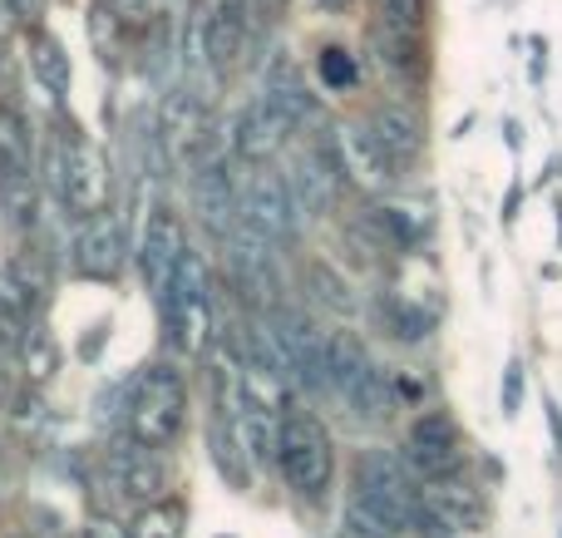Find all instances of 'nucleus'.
I'll use <instances>...</instances> for the list:
<instances>
[{
    "instance_id": "f257e3e1",
    "label": "nucleus",
    "mask_w": 562,
    "mask_h": 538,
    "mask_svg": "<svg viewBox=\"0 0 562 538\" xmlns=\"http://www.w3.org/2000/svg\"><path fill=\"white\" fill-rule=\"evenodd\" d=\"M188 425V376L173 361H148L124 385V435L138 445H168Z\"/></svg>"
},
{
    "instance_id": "f03ea898",
    "label": "nucleus",
    "mask_w": 562,
    "mask_h": 538,
    "mask_svg": "<svg viewBox=\"0 0 562 538\" xmlns=\"http://www.w3.org/2000/svg\"><path fill=\"white\" fill-rule=\"evenodd\" d=\"M277 474L296 500H321L336 480V440L316 411L286 405L277 421Z\"/></svg>"
},
{
    "instance_id": "7ed1b4c3",
    "label": "nucleus",
    "mask_w": 562,
    "mask_h": 538,
    "mask_svg": "<svg viewBox=\"0 0 562 538\" xmlns=\"http://www.w3.org/2000/svg\"><path fill=\"white\" fill-rule=\"evenodd\" d=\"M49 178H55L59 203H65L75 217L109 213V198H114V173H109V158L89 144L85 128H79L75 119H65V124H59L55 168H49Z\"/></svg>"
},
{
    "instance_id": "20e7f679",
    "label": "nucleus",
    "mask_w": 562,
    "mask_h": 538,
    "mask_svg": "<svg viewBox=\"0 0 562 538\" xmlns=\"http://www.w3.org/2000/svg\"><path fill=\"white\" fill-rule=\"evenodd\" d=\"M158 312H164V332H168V341H173V351L188 356V361H203L217 336V312H213L207 267H203V257H198V247H188L183 267H178L168 296L158 302Z\"/></svg>"
},
{
    "instance_id": "39448f33",
    "label": "nucleus",
    "mask_w": 562,
    "mask_h": 538,
    "mask_svg": "<svg viewBox=\"0 0 562 538\" xmlns=\"http://www.w3.org/2000/svg\"><path fill=\"white\" fill-rule=\"evenodd\" d=\"M419 490H425V484L409 474L405 455L370 450L356 460V500H366L375 514H385L400 534H409V524H415Z\"/></svg>"
},
{
    "instance_id": "423d86ee",
    "label": "nucleus",
    "mask_w": 562,
    "mask_h": 538,
    "mask_svg": "<svg viewBox=\"0 0 562 538\" xmlns=\"http://www.w3.org/2000/svg\"><path fill=\"white\" fill-rule=\"evenodd\" d=\"M158 144L178 168H198L213 154V109L198 89H168L158 104Z\"/></svg>"
},
{
    "instance_id": "0eeeda50",
    "label": "nucleus",
    "mask_w": 562,
    "mask_h": 538,
    "mask_svg": "<svg viewBox=\"0 0 562 538\" xmlns=\"http://www.w3.org/2000/svg\"><path fill=\"white\" fill-rule=\"evenodd\" d=\"M227 277H233L237 296L247 302V312H277L281 306V272H277V243H267L257 227L237 223L233 237L223 243Z\"/></svg>"
},
{
    "instance_id": "6e6552de",
    "label": "nucleus",
    "mask_w": 562,
    "mask_h": 538,
    "mask_svg": "<svg viewBox=\"0 0 562 538\" xmlns=\"http://www.w3.org/2000/svg\"><path fill=\"white\" fill-rule=\"evenodd\" d=\"M237 223H247V227H257V233L267 237V243H277V247H291L296 243V233H301V208H296V198H291V183H286V173H272V168H257V173H247V183H243V217Z\"/></svg>"
},
{
    "instance_id": "1a4fd4ad",
    "label": "nucleus",
    "mask_w": 562,
    "mask_h": 538,
    "mask_svg": "<svg viewBox=\"0 0 562 538\" xmlns=\"http://www.w3.org/2000/svg\"><path fill=\"white\" fill-rule=\"evenodd\" d=\"M286 183H291V198H296L301 217H336L346 173H340L336 154H330V138H316V144L291 154Z\"/></svg>"
},
{
    "instance_id": "9d476101",
    "label": "nucleus",
    "mask_w": 562,
    "mask_h": 538,
    "mask_svg": "<svg viewBox=\"0 0 562 538\" xmlns=\"http://www.w3.org/2000/svg\"><path fill=\"white\" fill-rule=\"evenodd\" d=\"M104 474L119 500H128L134 509L164 500V494L173 490V464H168V455L158 450V445H138V440L114 445V450L104 455Z\"/></svg>"
},
{
    "instance_id": "9b49d317",
    "label": "nucleus",
    "mask_w": 562,
    "mask_h": 538,
    "mask_svg": "<svg viewBox=\"0 0 562 538\" xmlns=\"http://www.w3.org/2000/svg\"><path fill=\"white\" fill-rule=\"evenodd\" d=\"M188 227H183V217L173 213V208H154L148 213V223H144V233H138V272H144V287L154 292V302H164L168 296V287H173V277H178V267H183V257H188Z\"/></svg>"
},
{
    "instance_id": "f8f14e48",
    "label": "nucleus",
    "mask_w": 562,
    "mask_h": 538,
    "mask_svg": "<svg viewBox=\"0 0 562 538\" xmlns=\"http://www.w3.org/2000/svg\"><path fill=\"white\" fill-rule=\"evenodd\" d=\"M267 316H272V326L281 332V346H286V356H291V381H296L306 395H326L330 391L326 332H316V322H311L306 312H296V306H286V302Z\"/></svg>"
},
{
    "instance_id": "ddd939ff",
    "label": "nucleus",
    "mask_w": 562,
    "mask_h": 538,
    "mask_svg": "<svg viewBox=\"0 0 562 538\" xmlns=\"http://www.w3.org/2000/svg\"><path fill=\"white\" fill-rule=\"evenodd\" d=\"M114 213V208H109ZM79 217V233L69 243V267L89 282H119L128 267V243H124V223L119 217Z\"/></svg>"
},
{
    "instance_id": "4468645a",
    "label": "nucleus",
    "mask_w": 562,
    "mask_h": 538,
    "mask_svg": "<svg viewBox=\"0 0 562 538\" xmlns=\"http://www.w3.org/2000/svg\"><path fill=\"white\" fill-rule=\"evenodd\" d=\"M193 213H198V223L207 227L213 243L233 237L237 217H243V183L233 178V164H227L223 154L193 168Z\"/></svg>"
},
{
    "instance_id": "2eb2a0df",
    "label": "nucleus",
    "mask_w": 562,
    "mask_h": 538,
    "mask_svg": "<svg viewBox=\"0 0 562 538\" xmlns=\"http://www.w3.org/2000/svg\"><path fill=\"white\" fill-rule=\"evenodd\" d=\"M330 154H336L340 173H346V183L356 188V193H385L390 183L400 178V168L385 158V148L370 138L366 124H336L330 128Z\"/></svg>"
},
{
    "instance_id": "dca6fc26",
    "label": "nucleus",
    "mask_w": 562,
    "mask_h": 538,
    "mask_svg": "<svg viewBox=\"0 0 562 538\" xmlns=\"http://www.w3.org/2000/svg\"><path fill=\"white\" fill-rule=\"evenodd\" d=\"M252 40V0H213L203 15V59L213 75L243 65Z\"/></svg>"
},
{
    "instance_id": "f3484780",
    "label": "nucleus",
    "mask_w": 562,
    "mask_h": 538,
    "mask_svg": "<svg viewBox=\"0 0 562 538\" xmlns=\"http://www.w3.org/2000/svg\"><path fill=\"white\" fill-rule=\"evenodd\" d=\"M291 134H296V124H291L272 99L262 94V99H252V104L233 119V154L243 158V164L262 168V164H272L281 148L291 144Z\"/></svg>"
},
{
    "instance_id": "a211bd4d",
    "label": "nucleus",
    "mask_w": 562,
    "mask_h": 538,
    "mask_svg": "<svg viewBox=\"0 0 562 538\" xmlns=\"http://www.w3.org/2000/svg\"><path fill=\"white\" fill-rule=\"evenodd\" d=\"M366 128L395 168H415L419 154H425V119L409 104H375L366 114Z\"/></svg>"
},
{
    "instance_id": "6ab92c4d",
    "label": "nucleus",
    "mask_w": 562,
    "mask_h": 538,
    "mask_svg": "<svg viewBox=\"0 0 562 538\" xmlns=\"http://www.w3.org/2000/svg\"><path fill=\"white\" fill-rule=\"evenodd\" d=\"M262 94L272 99V104H277L296 128L321 124V104H316V94L306 89V79L296 75V65H291L286 55H277V59H272V69H267V79H262Z\"/></svg>"
},
{
    "instance_id": "aec40b11",
    "label": "nucleus",
    "mask_w": 562,
    "mask_h": 538,
    "mask_svg": "<svg viewBox=\"0 0 562 538\" xmlns=\"http://www.w3.org/2000/svg\"><path fill=\"white\" fill-rule=\"evenodd\" d=\"M419 500H425L429 509H435L439 519H445L454 534L479 529V524H484V494H479L474 484H464L459 474H449V480L425 484V490H419Z\"/></svg>"
},
{
    "instance_id": "412c9836",
    "label": "nucleus",
    "mask_w": 562,
    "mask_h": 538,
    "mask_svg": "<svg viewBox=\"0 0 562 538\" xmlns=\"http://www.w3.org/2000/svg\"><path fill=\"white\" fill-rule=\"evenodd\" d=\"M346 405L356 411L360 425H385L390 415H395V405H400V385L390 381L380 366H370V371L346 391Z\"/></svg>"
},
{
    "instance_id": "4be33fe9",
    "label": "nucleus",
    "mask_w": 562,
    "mask_h": 538,
    "mask_svg": "<svg viewBox=\"0 0 562 538\" xmlns=\"http://www.w3.org/2000/svg\"><path fill=\"white\" fill-rule=\"evenodd\" d=\"M15 366H20V381L35 385V391H45L59 376V341L49 336L45 322H35L25 332V341H20V351H15Z\"/></svg>"
},
{
    "instance_id": "5701e85b",
    "label": "nucleus",
    "mask_w": 562,
    "mask_h": 538,
    "mask_svg": "<svg viewBox=\"0 0 562 538\" xmlns=\"http://www.w3.org/2000/svg\"><path fill=\"white\" fill-rule=\"evenodd\" d=\"M0 213L10 233L30 237L40 227V183L35 173H0Z\"/></svg>"
},
{
    "instance_id": "b1692460",
    "label": "nucleus",
    "mask_w": 562,
    "mask_h": 538,
    "mask_svg": "<svg viewBox=\"0 0 562 538\" xmlns=\"http://www.w3.org/2000/svg\"><path fill=\"white\" fill-rule=\"evenodd\" d=\"M405 464H409V474H415L419 484H435V480H449V474H464V464H469V455H464V445H419V440H405Z\"/></svg>"
},
{
    "instance_id": "393cba45",
    "label": "nucleus",
    "mask_w": 562,
    "mask_h": 538,
    "mask_svg": "<svg viewBox=\"0 0 562 538\" xmlns=\"http://www.w3.org/2000/svg\"><path fill=\"white\" fill-rule=\"evenodd\" d=\"M128 538H188V504L178 494L138 504L134 519H128Z\"/></svg>"
},
{
    "instance_id": "a878e982",
    "label": "nucleus",
    "mask_w": 562,
    "mask_h": 538,
    "mask_svg": "<svg viewBox=\"0 0 562 538\" xmlns=\"http://www.w3.org/2000/svg\"><path fill=\"white\" fill-rule=\"evenodd\" d=\"M326 361H330V391H336V395H346L350 385H356L360 376L375 366L366 356V346H360L356 332H326Z\"/></svg>"
},
{
    "instance_id": "bb28decb",
    "label": "nucleus",
    "mask_w": 562,
    "mask_h": 538,
    "mask_svg": "<svg viewBox=\"0 0 562 538\" xmlns=\"http://www.w3.org/2000/svg\"><path fill=\"white\" fill-rule=\"evenodd\" d=\"M0 173H35V134L10 104H0Z\"/></svg>"
},
{
    "instance_id": "cd10ccee",
    "label": "nucleus",
    "mask_w": 562,
    "mask_h": 538,
    "mask_svg": "<svg viewBox=\"0 0 562 538\" xmlns=\"http://www.w3.org/2000/svg\"><path fill=\"white\" fill-rule=\"evenodd\" d=\"M30 69H35V79L49 89V94H69L75 69H69L65 45H59L49 30H35V35H30Z\"/></svg>"
},
{
    "instance_id": "c85d7f7f",
    "label": "nucleus",
    "mask_w": 562,
    "mask_h": 538,
    "mask_svg": "<svg viewBox=\"0 0 562 538\" xmlns=\"http://www.w3.org/2000/svg\"><path fill=\"white\" fill-rule=\"evenodd\" d=\"M207 450H213V464H217V474H223L233 490H252V470H247V450H243V440H237V430H233V421H217L213 430H207Z\"/></svg>"
},
{
    "instance_id": "c756f323",
    "label": "nucleus",
    "mask_w": 562,
    "mask_h": 538,
    "mask_svg": "<svg viewBox=\"0 0 562 538\" xmlns=\"http://www.w3.org/2000/svg\"><path fill=\"white\" fill-rule=\"evenodd\" d=\"M375 312H380L385 332L395 336L400 346H419V341H429V332H435V316H429L425 306L405 302V296H385V302H380Z\"/></svg>"
},
{
    "instance_id": "7c9ffc66",
    "label": "nucleus",
    "mask_w": 562,
    "mask_h": 538,
    "mask_svg": "<svg viewBox=\"0 0 562 538\" xmlns=\"http://www.w3.org/2000/svg\"><path fill=\"white\" fill-rule=\"evenodd\" d=\"M306 292L316 296L326 312H336V316L356 312V292H350V282L336 272V267H326V262H306Z\"/></svg>"
},
{
    "instance_id": "2f4dec72",
    "label": "nucleus",
    "mask_w": 562,
    "mask_h": 538,
    "mask_svg": "<svg viewBox=\"0 0 562 538\" xmlns=\"http://www.w3.org/2000/svg\"><path fill=\"white\" fill-rule=\"evenodd\" d=\"M340 529H346L350 538H400V529L385 519V514H375L366 500H356L350 494L346 500V514H340Z\"/></svg>"
},
{
    "instance_id": "473e14b6",
    "label": "nucleus",
    "mask_w": 562,
    "mask_h": 538,
    "mask_svg": "<svg viewBox=\"0 0 562 538\" xmlns=\"http://www.w3.org/2000/svg\"><path fill=\"white\" fill-rule=\"evenodd\" d=\"M10 425H15V435L20 440H30V435H40L45 430V421H49V411H45V401H40V391L35 385H25V391H15L10 395Z\"/></svg>"
},
{
    "instance_id": "72a5a7b5",
    "label": "nucleus",
    "mask_w": 562,
    "mask_h": 538,
    "mask_svg": "<svg viewBox=\"0 0 562 538\" xmlns=\"http://www.w3.org/2000/svg\"><path fill=\"white\" fill-rule=\"evenodd\" d=\"M316 69H321V85H326V89H350L360 79V65H356V55H350L346 45H326V49H321Z\"/></svg>"
},
{
    "instance_id": "f704fd0d",
    "label": "nucleus",
    "mask_w": 562,
    "mask_h": 538,
    "mask_svg": "<svg viewBox=\"0 0 562 538\" xmlns=\"http://www.w3.org/2000/svg\"><path fill=\"white\" fill-rule=\"evenodd\" d=\"M429 0H380V25L400 35H425Z\"/></svg>"
},
{
    "instance_id": "c9c22d12",
    "label": "nucleus",
    "mask_w": 562,
    "mask_h": 538,
    "mask_svg": "<svg viewBox=\"0 0 562 538\" xmlns=\"http://www.w3.org/2000/svg\"><path fill=\"white\" fill-rule=\"evenodd\" d=\"M409 440H419V445H454L459 440V425L449 421L445 411H425L415 425H409Z\"/></svg>"
},
{
    "instance_id": "e433bc0d",
    "label": "nucleus",
    "mask_w": 562,
    "mask_h": 538,
    "mask_svg": "<svg viewBox=\"0 0 562 538\" xmlns=\"http://www.w3.org/2000/svg\"><path fill=\"white\" fill-rule=\"evenodd\" d=\"M524 391H528L524 361H508V366H504V391H498V401H504V415H508V421H518V411H524Z\"/></svg>"
},
{
    "instance_id": "4c0bfd02",
    "label": "nucleus",
    "mask_w": 562,
    "mask_h": 538,
    "mask_svg": "<svg viewBox=\"0 0 562 538\" xmlns=\"http://www.w3.org/2000/svg\"><path fill=\"white\" fill-rule=\"evenodd\" d=\"M79 538H128V524L109 519V514H89L85 529H79Z\"/></svg>"
},
{
    "instance_id": "58836bf2",
    "label": "nucleus",
    "mask_w": 562,
    "mask_h": 538,
    "mask_svg": "<svg viewBox=\"0 0 562 538\" xmlns=\"http://www.w3.org/2000/svg\"><path fill=\"white\" fill-rule=\"evenodd\" d=\"M543 411H548V430H553V445H558V455H562V405H558V401H543Z\"/></svg>"
},
{
    "instance_id": "ea45409f",
    "label": "nucleus",
    "mask_w": 562,
    "mask_h": 538,
    "mask_svg": "<svg viewBox=\"0 0 562 538\" xmlns=\"http://www.w3.org/2000/svg\"><path fill=\"white\" fill-rule=\"evenodd\" d=\"M350 5H356V0H316V10H326V15H346Z\"/></svg>"
},
{
    "instance_id": "a19ab883",
    "label": "nucleus",
    "mask_w": 562,
    "mask_h": 538,
    "mask_svg": "<svg viewBox=\"0 0 562 538\" xmlns=\"http://www.w3.org/2000/svg\"><path fill=\"white\" fill-rule=\"evenodd\" d=\"M10 405V385H5V361H0V411Z\"/></svg>"
},
{
    "instance_id": "79ce46f5",
    "label": "nucleus",
    "mask_w": 562,
    "mask_h": 538,
    "mask_svg": "<svg viewBox=\"0 0 562 538\" xmlns=\"http://www.w3.org/2000/svg\"><path fill=\"white\" fill-rule=\"evenodd\" d=\"M5 538H40V534H30V529H15V534H5Z\"/></svg>"
},
{
    "instance_id": "37998d69",
    "label": "nucleus",
    "mask_w": 562,
    "mask_h": 538,
    "mask_svg": "<svg viewBox=\"0 0 562 538\" xmlns=\"http://www.w3.org/2000/svg\"><path fill=\"white\" fill-rule=\"evenodd\" d=\"M0 75H5V45H0Z\"/></svg>"
},
{
    "instance_id": "c03bdc74",
    "label": "nucleus",
    "mask_w": 562,
    "mask_h": 538,
    "mask_svg": "<svg viewBox=\"0 0 562 538\" xmlns=\"http://www.w3.org/2000/svg\"><path fill=\"white\" fill-rule=\"evenodd\" d=\"M257 5H281V0H257Z\"/></svg>"
},
{
    "instance_id": "a18cd8bd",
    "label": "nucleus",
    "mask_w": 562,
    "mask_h": 538,
    "mask_svg": "<svg viewBox=\"0 0 562 538\" xmlns=\"http://www.w3.org/2000/svg\"><path fill=\"white\" fill-rule=\"evenodd\" d=\"M340 538H350V534H340Z\"/></svg>"
},
{
    "instance_id": "49530a36",
    "label": "nucleus",
    "mask_w": 562,
    "mask_h": 538,
    "mask_svg": "<svg viewBox=\"0 0 562 538\" xmlns=\"http://www.w3.org/2000/svg\"><path fill=\"white\" fill-rule=\"evenodd\" d=\"M558 538H562V529H558Z\"/></svg>"
}]
</instances>
